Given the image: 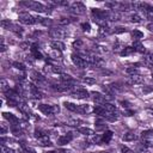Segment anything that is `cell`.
<instances>
[{
    "label": "cell",
    "mask_w": 153,
    "mask_h": 153,
    "mask_svg": "<svg viewBox=\"0 0 153 153\" xmlns=\"http://www.w3.org/2000/svg\"><path fill=\"white\" fill-rule=\"evenodd\" d=\"M33 136L38 140V142H39L41 146H44V147L53 146L51 141H50L49 137H48V133L44 131V130H42V129H36V130L33 131Z\"/></svg>",
    "instance_id": "cell-1"
},
{
    "label": "cell",
    "mask_w": 153,
    "mask_h": 153,
    "mask_svg": "<svg viewBox=\"0 0 153 153\" xmlns=\"http://www.w3.org/2000/svg\"><path fill=\"white\" fill-rule=\"evenodd\" d=\"M22 5L36 11V12H39V13H43V12H49V8H47L44 5H42L41 2H36V1H23L20 2Z\"/></svg>",
    "instance_id": "cell-2"
},
{
    "label": "cell",
    "mask_w": 153,
    "mask_h": 153,
    "mask_svg": "<svg viewBox=\"0 0 153 153\" xmlns=\"http://www.w3.org/2000/svg\"><path fill=\"white\" fill-rule=\"evenodd\" d=\"M18 20H19L22 24H24V25H32V24L37 23L36 17L31 16V14L27 13V12H20L19 16H18Z\"/></svg>",
    "instance_id": "cell-3"
},
{
    "label": "cell",
    "mask_w": 153,
    "mask_h": 153,
    "mask_svg": "<svg viewBox=\"0 0 153 153\" xmlns=\"http://www.w3.org/2000/svg\"><path fill=\"white\" fill-rule=\"evenodd\" d=\"M38 109H39V111H42L47 116L57 114L60 111L57 105H48V104H38Z\"/></svg>",
    "instance_id": "cell-4"
},
{
    "label": "cell",
    "mask_w": 153,
    "mask_h": 153,
    "mask_svg": "<svg viewBox=\"0 0 153 153\" xmlns=\"http://www.w3.org/2000/svg\"><path fill=\"white\" fill-rule=\"evenodd\" d=\"M49 36L51 38H55L56 41H59L60 38H65L67 36V32L63 30V29H60V27H53L49 30Z\"/></svg>",
    "instance_id": "cell-5"
},
{
    "label": "cell",
    "mask_w": 153,
    "mask_h": 153,
    "mask_svg": "<svg viewBox=\"0 0 153 153\" xmlns=\"http://www.w3.org/2000/svg\"><path fill=\"white\" fill-rule=\"evenodd\" d=\"M133 7L135 10H140L143 13H153V6L147 2H133Z\"/></svg>",
    "instance_id": "cell-6"
},
{
    "label": "cell",
    "mask_w": 153,
    "mask_h": 153,
    "mask_svg": "<svg viewBox=\"0 0 153 153\" xmlns=\"http://www.w3.org/2000/svg\"><path fill=\"white\" fill-rule=\"evenodd\" d=\"M86 11V7L84 6V4L81 2H73L71 6H69V12H72L73 14H82L85 13Z\"/></svg>",
    "instance_id": "cell-7"
},
{
    "label": "cell",
    "mask_w": 153,
    "mask_h": 153,
    "mask_svg": "<svg viewBox=\"0 0 153 153\" xmlns=\"http://www.w3.org/2000/svg\"><path fill=\"white\" fill-rule=\"evenodd\" d=\"M71 59H72V62L76 66V67H79V68H86L87 66H88V63L80 56V55H78V54H72L71 55Z\"/></svg>",
    "instance_id": "cell-8"
},
{
    "label": "cell",
    "mask_w": 153,
    "mask_h": 153,
    "mask_svg": "<svg viewBox=\"0 0 153 153\" xmlns=\"http://www.w3.org/2000/svg\"><path fill=\"white\" fill-rule=\"evenodd\" d=\"M30 78H31V80L36 84V85H43V84H45V76H43L41 73H38L37 71H31L30 72Z\"/></svg>",
    "instance_id": "cell-9"
},
{
    "label": "cell",
    "mask_w": 153,
    "mask_h": 153,
    "mask_svg": "<svg viewBox=\"0 0 153 153\" xmlns=\"http://www.w3.org/2000/svg\"><path fill=\"white\" fill-rule=\"evenodd\" d=\"M143 82V78L140 75V74H136V75H129L128 79H127V84L128 85H140Z\"/></svg>",
    "instance_id": "cell-10"
},
{
    "label": "cell",
    "mask_w": 153,
    "mask_h": 153,
    "mask_svg": "<svg viewBox=\"0 0 153 153\" xmlns=\"http://www.w3.org/2000/svg\"><path fill=\"white\" fill-rule=\"evenodd\" d=\"M71 94H72V97H74L76 99H85L88 97V92L85 88H78V90L73 91Z\"/></svg>",
    "instance_id": "cell-11"
},
{
    "label": "cell",
    "mask_w": 153,
    "mask_h": 153,
    "mask_svg": "<svg viewBox=\"0 0 153 153\" xmlns=\"http://www.w3.org/2000/svg\"><path fill=\"white\" fill-rule=\"evenodd\" d=\"M72 139H73V135L71 133H67L65 135H61V136L57 137V145H60V146L67 145V143H69L72 141Z\"/></svg>",
    "instance_id": "cell-12"
},
{
    "label": "cell",
    "mask_w": 153,
    "mask_h": 153,
    "mask_svg": "<svg viewBox=\"0 0 153 153\" xmlns=\"http://www.w3.org/2000/svg\"><path fill=\"white\" fill-rule=\"evenodd\" d=\"M91 94L93 96V100L97 103V104H104L106 103V98H105V94L100 93V92H91Z\"/></svg>",
    "instance_id": "cell-13"
},
{
    "label": "cell",
    "mask_w": 153,
    "mask_h": 153,
    "mask_svg": "<svg viewBox=\"0 0 153 153\" xmlns=\"http://www.w3.org/2000/svg\"><path fill=\"white\" fill-rule=\"evenodd\" d=\"M110 32H111V30H110V27H109V24L105 25V26H100V27L98 29V37H99L100 39H103V38H105Z\"/></svg>",
    "instance_id": "cell-14"
},
{
    "label": "cell",
    "mask_w": 153,
    "mask_h": 153,
    "mask_svg": "<svg viewBox=\"0 0 153 153\" xmlns=\"http://www.w3.org/2000/svg\"><path fill=\"white\" fill-rule=\"evenodd\" d=\"M50 47L53 49H56V50H60V51H63L66 49L65 48V44L61 41H51L50 42Z\"/></svg>",
    "instance_id": "cell-15"
},
{
    "label": "cell",
    "mask_w": 153,
    "mask_h": 153,
    "mask_svg": "<svg viewBox=\"0 0 153 153\" xmlns=\"http://www.w3.org/2000/svg\"><path fill=\"white\" fill-rule=\"evenodd\" d=\"M2 116H4V118L7 120L10 123H14V124H17V123L19 122V120H18L13 114H10V112H2Z\"/></svg>",
    "instance_id": "cell-16"
},
{
    "label": "cell",
    "mask_w": 153,
    "mask_h": 153,
    "mask_svg": "<svg viewBox=\"0 0 153 153\" xmlns=\"http://www.w3.org/2000/svg\"><path fill=\"white\" fill-rule=\"evenodd\" d=\"M112 135H114V133L111 130H105L104 134L102 135V141L104 143H109L111 141V139H112Z\"/></svg>",
    "instance_id": "cell-17"
},
{
    "label": "cell",
    "mask_w": 153,
    "mask_h": 153,
    "mask_svg": "<svg viewBox=\"0 0 153 153\" xmlns=\"http://www.w3.org/2000/svg\"><path fill=\"white\" fill-rule=\"evenodd\" d=\"M63 105H65L66 109H68V110H71V111H73V112H79V105H76V104H74V103L65 102Z\"/></svg>",
    "instance_id": "cell-18"
},
{
    "label": "cell",
    "mask_w": 153,
    "mask_h": 153,
    "mask_svg": "<svg viewBox=\"0 0 153 153\" xmlns=\"http://www.w3.org/2000/svg\"><path fill=\"white\" fill-rule=\"evenodd\" d=\"M76 130H78L80 134H82V135H86V136H91V135H93V134H94V131H93L92 129L87 128V127H79Z\"/></svg>",
    "instance_id": "cell-19"
},
{
    "label": "cell",
    "mask_w": 153,
    "mask_h": 153,
    "mask_svg": "<svg viewBox=\"0 0 153 153\" xmlns=\"http://www.w3.org/2000/svg\"><path fill=\"white\" fill-rule=\"evenodd\" d=\"M133 48H134V50L137 51V53H145V47H143V44H142L140 41H134Z\"/></svg>",
    "instance_id": "cell-20"
},
{
    "label": "cell",
    "mask_w": 153,
    "mask_h": 153,
    "mask_svg": "<svg viewBox=\"0 0 153 153\" xmlns=\"http://www.w3.org/2000/svg\"><path fill=\"white\" fill-rule=\"evenodd\" d=\"M31 51H32V55H33L35 59H38V60L43 59V55L41 54V51L38 50V48H37L36 44H32V45H31Z\"/></svg>",
    "instance_id": "cell-21"
},
{
    "label": "cell",
    "mask_w": 153,
    "mask_h": 153,
    "mask_svg": "<svg viewBox=\"0 0 153 153\" xmlns=\"http://www.w3.org/2000/svg\"><path fill=\"white\" fill-rule=\"evenodd\" d=\"M84 122L81 121V120H79V118H69L68 121H67V124L68 126H72V127H80V124H82Z\"/></svg>",
    "instance_id": "cell-22"
},
{
    "label": "cell",
    "mask_w": 153,
    "mask_h": 153,
    "mask_svg": "<svg viewBox=\"0 0 153 153\" xmlns=\"http://www.w3.org/2000/svg\"><path fill=\"white\" fill-rule=\"evenodd\" d=\"M91 111H92V109L88 104H80L79 105V112L80 114H88Z\"/></svg>",
    "instance_id": "cell-23"
},
{
    "label": "cell",
    "mask_w": 153,
    "mask_h": 153,
    "mask_svg": "<svg viewBox=\"0 0 153 153\" xmlns=\"http://www.w3.org/2000/svg\"><path fill=\"white\" fill-rule=\"evenodd\" d=\"M122 139H123V141L129 142V141H134V140H136L137 136H136L134 133H126V134L122 136Z\"/></svg>",
    "instance_id": "cell-24"
},
{
    "label": "cell",
    "mask_w": 153,
    "mask_h": 153,
    "mask_svg": "<svg viewBox=\"0 0 153 153\" xmlns=\"http://www.w3.org/2000/svg\"><path fill=\"white\" fill-rule=\"evenodd\" d=\"M20 153H36V152L33 148H31V147L26 146L24 142H22L20 143Z\"/></svg>",
    "instance_id": "cell-25"
},
{
    "label": "cell",
    "mask_w": 153,
    "mask_h": 153,
    "mask_svg": "<svg viewBox=\"0 0 153 153\" xmlns=\"http://www.w3.org/2000/svg\"><path fill=\"white\" fill-rule=\"evenodd\" d=\"M134 51H135V50H134V48H133V47H126V48H123V49L121 50L120 55H121V56H128V55L133 54Z\"/></svg>",
    "instance_id": "cell-26"
},
{
    "label": "cell",
    "mask_w": 153,
    "mask_h": 153,
    "mask_svg": "<svg viewBox=\"0 0 153 153\" xmlns=\"http://www.w3.org/2000/svg\"><path fill=\"white\" fill-rule=\"evenodd\" d=\"M49 56H50L51 59H55V60H57V59H60V57L62 56V54H61V51H60V50H56V49H51V50L49 51Z\"/></svg>",
    "instance_id": "cell-27"
},
{
    "label": "cell",
    "mask_w": 153,
    "mask_h": 153,
    "mask_svg": "<svg viewBox=\"0 0 153 153\" xmlns=\"http://www.w3.org/2000/svg\"><path fill=\"white\" fill-rule=\"evenodd\" d=\"M141 137L143 140H146V141H149L153 137V130H145V131H142Z\"/></svg>",
    "instance_id": "cell-28"
},
{
    "label": "cell",
    "mask_w": 153,
    "mask_h": 153,
    "mask_svg": "<svg viewBox=\"0 0 153 153\" xmlns=\"http://www.w3.org/2000/svg\"><path fill=\"white\" fill-rule=\"evenodd\" d=\"M141 20H142V18H141V16H140L139 13H133V14L130 16V22H131V23L139 24V23H141Z\"/></svg>",
    "instance_id": "cell-29"
},
{
    "label": "cell",
    "mask_w": 153,
    "mask_h": 153,
    "mask_svg": "<svg viewBox=\"0 0 153 153\" xmlns=\"http://www.w3.org/2000/svg\"><path fill=\"white\" fill-rule=\"evenodd\" d=\"M36 20H37L38 23H41V24H43V25H45V26H48V25H50V24H51V20H50V19H48V18H42V17H36Z\"/></svg>",
    "instance_id": "cell-30"
},
{
    "label": "cell",
    "mask_w": 153,
    "mask_h": 153,
    "mask_svg": "<svg viewBox=\"0 0 153 153\" xmlns=\"http://www.w3.org/2000/svg\"><path fill=\"white\" fill-rule=\"evenodd\" d=\"M131 36L135 38V41H139L140 38L143 37V32H141V31H139V30H133V31H131Z\"/></svg>",
    "instance_id": "cell-31"
},
{
    "label": "cell",
    "mask_w": 153,
    "mask_h": 153,
    "mask_svg": "<svg viewBox=\"0 0 153 153\" xmlns=\"http://www.w3.org/2000/svg\"><path fill=\"white\" fill-rule=\"evenodd\" d=\"M126 72H127L129 75H136V74H140V71H139L137 68H135L134 66H133V67H128V68L126 69Z\"/></svg>",
    "instance_id": "cell-32"
},
{
    "label": "cell",
    "mask_w": 153,
    "mask_h": 153,
    "mask_svg": "<svg viewBox=\"0 0 153 153\" xmlns=\"http://www.w3.org/2000/svg\"><path fill=\"white\" fill-rule=\"evenodd\" d=\"M1 91L5 93V92H7L8 90H10V86H8V82H7V80L6 79H1Z\"/></svg>",
    "instance_id": "cell-33"
},
{
    "label": "cell",
    "mask_w": 153,
    "mask_h": 153,
    "mask_svg": "<svg viewBox=\"0 0 153 153\" xmlns=\"http://www.w3.org/2000/svg\"><path fill=\"white\" fill-rule=\"evenodd\" d=\"M11 30H12L13 32H16L17 35H22V33H23V29H22L20 26H18V25H14V24H12Z\"/></svg>",
    "instance_id": "cell-34"
},
{
    "label": "cell",
    "mask_w": 153,
    "mask_h": 153,
    "mask_svg": "<svg viewBox=\"0 0 153 153\" xmlns=\"http://www.w3.org/2000/svg\"><path fill=\"white\" fill-rule=\"evenodd\" d=\"M82 82L86 84V85H93V84H96V79L91 78V76H86V78H84Z\"/></svg>",
    "instance_id": "cell-35"
},
{
    "label": "cell",
    "mask_w": 153,
    "mask_h": 153,
    "mask_svg": "<svg viewBox=\"0 0 153 153\" xmlns=\"http://www.w3.org/2000/svg\"><path fill=\"white\" fill-rule=\"evenodd\" d=\"M1 26H2L4 29H11L12 23H11L8 19H2V20H1Z\"/></svg>",
    "instance_id": "cell-36"
},
{
    "label": "cell",
    "mask_w": 153,
    "mask_h": 153,
    "mask_svg": "<svg viewBox=\"0 0 153 153\" xmlns=\"http://www.w3.org/2000/svg\"><path fill=\"white\" fill-rule=\"evenodd\" d=\"M136 153H149V149L147 148V146L141 145V146H139V147H137Z\"/></svg>",
    "instance_id": "cell-37"
},
{
    "label": "cell",
    "mask_w": 153,
    "mask_h": 153,
    "mask_svg": "<svg viewBox=\"0 0 153 153\" xmlns=\"http://www.w3.org/2000/svg\"><path fill=\"white\" fill-rule=\"evenodd\" d=\"M12 66H13L14 68L19 69V71H24V69H25V66H24L22 62H12Z\"/></svg>",
    "instance_id": "cell-38"
},
{
    "label": "cell",
    "mask_w": 153,
    "mask_h": 153,
    "mask_svg": "<svg viewBox=\"0 0 153 153\" xmlns=\"http://www.w3.org/2000/svg\"><path fill=\"white\" fill-rule=\"evenodd\" d=\"M141 91L143 94H148V93L153 92V87L152 86H143V87H141Z\"/></svg>",
    "instance_id": "cell-39"
},
{
    "label": "cell",
    "mask_w": 153,
    "mask_h": 153,
    "mask_svg": "<svg viewBox=\"0 0 153 153\" xmlns=\"http://www.w3.org/2000/svg\"><path fill=\"white\" fill-rule=\"evenodd\" d=\"M96 129H106V124L100 121H96Z\"/></svg>",
    "instance_id": "cell-40"
},
{
    "label": "cell",
    "mask_w": 153,
    "mask_h": 153,
    "mask_svg": "<svg viewBox=\"0 0 153 153\" xmlns=\"http://www.w3.org/2000/svg\"><path fill=\"white\" fill-rule=\"evenodd\" d=\"M69 23H71V18H60L59 19L60 25H68Z\"/></svg>",
    "instance_id": "cell-41"
},
{
    "label": "cell",
    "mask_w": 153,
    "mask_h": 153,
    "mask_svg": "<svg viewBox=\"0 0 153 153\" xmlns=\"http://www.w3.org/2000/svg\"><path fill=\"white\" fill-rule=\"evenodd\" d=\"M1 153H14V151L10 147H6L5 145H1Z\"/></svg>",
    "instance_id": "cell-42"
},
{
    "label": "cell",
    "mask_w": 153,
    "mask_h": 153,
    "mask_svg": "<svg viewBox=\"0 0 153 153\" xmlns=\"http://www.w3.org/2000/svg\"><path fill=\"white\" fill-rule=\"evenodd\" d=\"M126 31H127V29L124 26H116L114 29V32L115 33H122V32H126Z\"/></svg>",
    "instance_id": "cell-43"
},
{
    "label": "cell",
    "mask_w": 153,
    "mask_h": 153,
    "mask_svg": "<svg viewBox=\"0 0 153 153\" xmlns=\"http://www.w3.org/2000/svg\"><path fill=\"white\" fill-rule=\"evenodd\" d=\"M81 29H82V31H85V32H90V31H91V26H90L88 23H82V24H81Z\"/></svg>",
    "instance_id": "cell-44"
},
{
    "label": "cell",
    "mask_w": 153,
    "mask_h": 153,
    "mask_svg": "<svg viewBox=\"0 0 153 153\" xmlns=\"http://www.w3.org/2000/svg\"><path fill=\"white\" fill-rule=\"evenodd\" d=\"M82 41L81 39H78V41H75L74 43H73V45H74V48H78V50H80L81 48H82Z\"/></svg>",
    "instance_id": "cell-45"
},
{
    "label": "cell",
    "mask_w": 153,
    "mask_h": 153,
    "mask_svg": "<svg viewBox=\"0 0 153 153\" xmlns=\"http://www.w3.org/2000/svg\"><path fill=\"white\" fill-rule=\"evenodd\" d=\"M121 152L122 153H133V151L129 149L127 146H121Z\"/></svg>",
    "instance_id": "cell-46"
},
{
    "label": "cell",
    "mask_w": 153,
    "mask_h": 153,
    "mask_svg": "<svg viewBox=\"0 0 153 153\" xmlns=\"http://www.w3.org/2000/svg\"><path fill=\"white\" fill-rule=\"evenodd\" d=\"M93 142H96V143H102L103 141H102V136H99V135H96V136H93Z\"/></svg>",
    "instance_id": "cell-47"
},
{
    "label": "cell",
    "mask_w": 153,
    "mask_h": 153,
    "mask_svg": "<svg viewBox=\"0 0 153 153\" xmlns=\"http://www.w3.org/2000/svg\"><path fill=\"white\" fill-rule=\"evenodd\" d=\"M0 126H1V134H2V135L6 134V131H7V126H6L5 123H1Z\"/></svg>",
    "instance_id": "cell-48"
},
{
    "label": "cell",
    "mask_w": 153,
    "mask_h": 153,
    "mask_svg": "<svg viewBox=\"0 0 153 153\" xmlns=\"http://www.w3.org/2000/svg\"><path fill=\"white\" fill-rule=\"evenodd\" d=\"M19 47H20L22 49H27V48L30 47V44H29L27 42H23V43H20V44H19Z\"/></svg>",
    "instance_id": "cell-49"
},
{
    "label": "cell",
    "mask_w": 153,
    "mask_h": 153,
    "mask_svg": "<svg viewBox=\"0 0 153 153\" xmlns=\"http://www.w3.org/2000/svg\"><path fill=\"white\" fill-rule=\"evenodd\" d=\"M121 104H122V106H123L124 109H128V108H129V103H128V102L122 100V102H121Z\"/></svg>",
    "instance_id": "cell-50"
},
{
    "label": "cell",
    "mask_w": 153,
    "mask_h": 153,
    "mask_svg": "<svg viewBox=\"0 0 153 153\" xmlns=\"http://www.w3.org/2000/svg\"><path fill=\"white\" fill-rule=\"evenodd\" d=\"M147 29H148L149 31H153V22H151V23L147 24Z\"/></svg>",
    "instance_id": "cell-51"
},
{
    "label": "cell",
    "mask_w": 153,
    "mask_h": 153,
    "mask_svg": "<svg viewBox=\"0 0 153 153\" xmlns=\"http://www.w3.org/2000/svg\"><path fill=\"white\" fill-rule=\"evenodd\" d=\"M147 111H148V114H151V115L153 116V109H148Z\"/></svg>",
    "instance_id": "cell-52"
},
{
    "label": "cell",
    "mask_w": 153,
    "mask_h": 153,
    "mask_svg": "<svg viewBox=\"0 0 153 153\" xmlns=\"http://www.w3.org/2000/svg\"><path fill=\"white\" fill-rule=\"evenodd\" d=\"M102 153H108V152H102Z\"/></svg>",
    "instance_id": "cell-53"
}]
</instances>
